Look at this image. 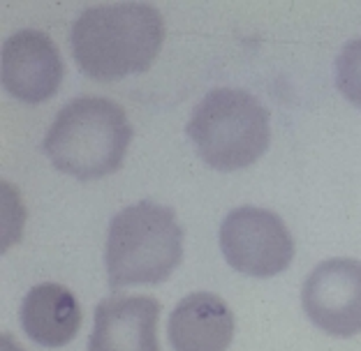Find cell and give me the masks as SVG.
<instances>
[{"instance_id":"cell-2","label":"cell","mask_w":361,"mask_h":351,"mask_svg":"<svg viewBox=\"0 0 361 351\" xmlns=\"http://www.w3.org/2000/svg\"><path fill=\"white\" fill-rule=\"evenodd\" d=\"M130 141L133 125L121 104L104 97H77L59 111L42 151L63 174L95 181L121 169Z\"/></svg>"},{"instance_id":"cell-7","label":"cell","mask_w":361,"mask_h":351,"mask_svg":"<svg viewBox=\"0 0 361 351\" xmlns=\"http://www.w3.org/2000/svg\"><path fill=\"white\" fill-rule=\"evenodd\" d=\"M3 86L12 97L39 104L54 97L63 81V60L51 37L42 30H19L3 44Z\"/></svg>"},{"instance_id":"cell-6","label":"cell","mask_w":361,"mask_h":351,"mask_svg":"<svg viewBox=\"0 0 361 351\" xmlns=\"http://www.w3.org/2000/svg\"><path fill=\"white\" fill-rule=\"evenodd\" d=\"M303 312L334 338L361 333V261L326 259L313 268L301 291Z\"/></svg>"},{"instance_id":"cell-9","label":"cell","mask_w":361,"mask_h":351,"mask_svg":"<svg viewBox=\"0 0 361 351\" xmlns=\"http://www.w3.org/2000/svg\"><path fill=\"white\" fill-rule=\"evenodd\" d=\"M167 338L174 351H227L234 340V314L216 293H190L171 312Z\"/></svg>"},{"instance_id":"cell-3","label":"cell","mask_w":361,"mask_h":351,"mask_svg":"<svg viewBox=\"0 0 361 351\" xmlns=\"http://www.w3.org/2000/svg\"><path fill=\"white\" fill-rule=\"evenodd\" d=\"M183 257V229L174 210L153 201L123 208L106 236V275L114 289L133 284H160Z\"/></svg>"},{"instance_id":"cell-10","label":"cell","mask_w":361,"mask_h":351,"mask_svg":"<svg viewBox=\"0 0 361 351\" xmlns=\"http://www.w3.org/2000/svg\"><path fill=\"white\" fill-rule=\"evenodd\" d=\"M23 333L37 345L56 349L70 345L81 328V307L63 284H37L21 303Z\"/></svg>"},{"instance_id":"cell-5","label":"cell","mask_w":361,"mask_h":351,"mask_svg":"<svg viewBox=\"0 0 361 351\" xmlns=\"http://www.w3.org/2000/svg\"><path fill=\"white\" fill-rule=\"evenodd\" d=\"M220 248L227 264L250 277H274L294 259V238L276 213L241 206L220 224Z\"/></svg>"},{"instance_id":"cell-8","label":"cell","mask_w":361,"mask_h":351,"mask_svg":"<svg viewBox=\"0 0 361 351\" xmlns=\"http://www.w3.org/2000/svg\"><path fill=\"white\" fill-rule=\"evenodd\" d=\"M160 303L151 296H109L95 307L88 351H160Z\"/></svg>"},{"instance_id":"cell-11","label":"cell","mask_w":361,"mask_h":351,"mask_svg":"<svg viewBox=\"0 0 361 351\" xmlns=\"http://www.w3.org/2000/svg\"><path fill=\"white\" fill-rule=\"evenodd\" d=\"M336 86L361 109V37L348 42L336 58Z\"/></svg>"},{"instance_id":"cell-4","label":"cell","mask_w":361,"mask_h":351,"mask_svg":"<svg viewBox=\"0 0 361 351\" xmlns=\"http://www.w3.org/2000/svg\"><path fill=\"white\" fill-rule=\"evenodd\" d=\"M185 129L197 155L218 171L250 167L267 153L271 139L269 111L255 95L239 88L209 91L195 107Z\"/></svg>"},{"instance_id":"cell-1","label":"cell","mask_w":361,"mask_h":351,"mask_svg":"<svg viewBox=\"0 0 361 351\" xmlns=\"http://www.w3.org/2000/svg\"><path fill=\"white\" fill-rule=\"evenodd\" d=\"M165 42V21L153 5H95L79 14L70 44L79 70L95 81L146 72Z\"/></svg>"}]
</instances>
